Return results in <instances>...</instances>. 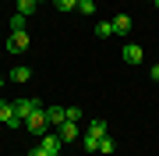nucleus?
Wrapping results in <instances>:
<instances>
[{
	"mask_svg": "<svg viewBox=\"0 0 159 156\" xmlns=\"http://www.w3.org/2000/svg\"><path fill=\"white\" fill-rule=\"evenodd\" d=\"M35 110H43V103H39L35 96H29V99H14V114L21 117V121H29Z\"/></svg>",
	"mask_w": 159,
	"mask_h": 156,
	"instance_id": "obj_4",
	"label": "nucleus"
},
{
	"mask_svg": "<svg viewBox=\"0 0 159 156\" xmlns=\"http://www.w3.org/2000/svg\"><path fill=\"white\" fill-rule=\"evenodd\" d=\"M156 7H159V4H156Z\"/></svg>",
	"mask_w": 159,
	"mask_h": 156,
	"instance_id": "obj_23",
	"label": "nucleus"
},
{
	"mask_svg": "<svg viewBox=\"0 0 159 156\" xmlns=\"http://www.w3.org/2000/svg\"><path fill=\"white\" fill-rule=\"evenodd\" d=\"M53 7H57L60 14H67V11H74V7H78V0H53Z\"/></svg>",
	"mask_w": 159,
	"mask_h": 156,
	"instance_id": "obj_16",
	"label": "nucleus"
},
{
	"mask_svg": "<svg viewBox=\"0 0 159 156\" xmlns=\"http://www.w3.org/2000/svg\"><path fill=\"white\" fill-rule=\"evenodd\" d=\"M64 110H67V121H74V124L85 117V110H81V106H64Z\"/></svg>",
	"mask_w": 159,
	"mask_h": 156,
	"instance_id": "obj_17",
	"label": "nucleus"
},
{
	"mask_svg": "<svg viewBox=\"0 0 159 156\" xmlns=\"http://www.w3.org/2000/svg\"><path fill=\"white\" fill-rule=\"evenodd\" d=\"M57 135H60V142H74V139H78V124H74V121H64L60 128H57Z\"/></svg>",
	"mask_w": 159,
	"mask_h": 156,
	"instance_id": "obj_9",
	"label": "nucleus"
},
{
	"mask_svg": "<svg viewBox=\"0 0 159 156\" xmlns=\"http://www.w3.org/2000/svg\"><path fill=\"white\" fill-rule=\"evenodd\" d=\"M29 156H50V153H46L43 145H35V149H29Z\"/></svg>",
	"mask_w": 159,
	"mask_h": 156,
	"instance_id": "obj_19",
	"label": "nucleus"
},
{
	"mask_svg": "<svg viewBox=\"0 0 159 156\" xmlns=\"http://www.w3.org/2000/svg\"><path fill=\"white\" fill-rule=\"evenodd\" d=\"M96 35L99 39H110L113 35V21H96Z\"/></svg>",
	"mask_w": 159,
	"mask_h": 156,
	"instance_id": "obj_13",
	"label": "nucleus"
},
{
	"mask_svg": "<svg viewBox=\"0 0 159 156\" xmlns=\"http://www.w3.org/2000/svg\"><path fill=\"white\" fill-rule=\"evenodd\" d=\"M0 124L14 128V131H18V128H25V121L14 114V103H11V99H0Z\"/></svg>",
	"mask_w": 159,
	"mask_h": 156,
	"instance_id": "obj_2",
	"label": "nucleus"
},
{
	"mask_svg": "<svg viewBox=\"0 0 159 156\" xmlns=\"http://www.w3.org/2000/svg\"><path fill=\"white\" fill-rule=\"evenodd\" d=\"M46 117H50V128H60L67 121V110L64 106H46Z\"/></svg>",
	"mask_w": 159,
	"mask_h": 156,
	"instance_id": "obj_10",
	"label": "nucleus"
},
{
	"mask_svg": "<svg viewBox=\"0 0 159 156\" xmlns=\"http://www.w3.org/2000/svg\"><path fill=\"white\" fill-rule=\"evenodd\" d=\"M25 128H29L32 135H39V139H43V135L50 131V117H46V106H43V110H35L29 121H25Z\"/></svg>",
	"mask_w": 159,
	"mask_h": 156,
	"instance_id": "obj_3",
	"label": "nucleus"
},
{
	"mask_svg": "<svg viewBox=\"0 0 159 156\" xmlns=\"http://www.w3.org/2000/svg\"><path fill=\"white\" fill-rule=\"evenodd\" d=\"M78 14L92 18V14H96V0H78Z\"/></svg>",
	"mask_w": 159,
	"mask_h": 156,
	"instance_id": "obj_14",
	"label": "nucleus"
},
{
	"mask_svg": "<svg viewBox=\"0 0 159 156\" xmlns=\"http://www.w3.org/2000/svg\"><path fill=\"white\" fill-rule=\"evenodd\" d=\"M102 139H106V121H102V117H92V121H89V131L81 135L85 153H99V142Z\"/></svg>",
	"mask_w": 159,
	"mask_h": 156,
	"instance_id": "obj_1",
	"label": "nucleus"
},
{
	"mask_svg": "<svg viewBox=\"0 0 159 156\" xmlns=\"http://www.w3.org/2000/svg\"><path fill=\"white\" fill-rule=\"evenodd\" d=\"M4 82H7V75H0V89H4Z\"/></svg>",
	"mask_w": 159,
	"mask_h": 156,
	"instance_id": "obj_21",
	"label": "nucleus"
},
{
	"mask_svg": "<svg viewBox=\"0 0 159 156\" xmlns=\"http://www.w3.org/2000/svg\"><path fill=\"white\" fill-rule=\"evenodd\" d=\"M127 32H131V14L120 11V14L113 18V35H127Z\"/></svg>",
	"mask_w": 159,
	"mask_h": 156,
	"instance_id": "obj_11",
	"label": "nucleus"
},
{
	"mask_svg": "<svg viewBox=\"0 0 159 156\" xmlns=\"http://www.w3.org/2000/svg\"><path fill=\"white\" fill-rule=\"evenodd\" d=\"M39 145H43V149L50 153V156H60V149H64V142H60V135H50V131H46L43 139H39Z\"/></svg>",
	"mask_w": 159,
	"mask_h": 156,
	"instance_id": "obj_7",
	"label": "nucleus"
},
{
	"mask_svg": "<svg viewBox=\"0 0 159 156\" xmlns=\"http://www.w3.org/2000/svg\"><path fill=\"white\" fill-rule=\"evenodd\" d=\"M35 11H39V0H18V14H25V18H32Z\"/></svg>",
	"mask_w": 159,
	"mask_h": 156,
	"instance_id": "obj_12",
	"label": "nucleus"
},
{
	"mask_svg": "<svg viewBox=\"0 0 159 156\" xmlns=\"http://www.w3.org/2000/svg\"><path fill=\"white\" fill-rule=\"evenodd\" d=\"M7 82H18V85H21V82H32V68H25V64H14L11 75H7Z\"/></svg>",
	"mask_w": 159,
	"mask_h": 156,
	"instance_id": "obj_8",
	"label": "nucleus"
},
{
	"mask_svg": "<svg viewBox=\"0 0 159 156\" xmlns=\"http://www.w3.org/2000/svg\"><path fill=\"white\" fill-rule=\"evenodd\" d=\"M148 4H159V0H148Z\"/></svg>",
	"mask_w": 159,
	"mask_h": 156,
	"instance_id": "obj_22",
	"label": "nucleus"
},
{
	"mask_svg": "<svg viewBox=\"0 0 159 156\" xmlns=\"http://www.w3.org/2000/svg\"><path fill=\"white\" fill-rule=\"evenodd\" d=\"M29 46H32V39H29V32H25V29L7 35V50H11V53H25Z\"/></svg>",
	"mask_w": 159,
	"mask_h": 156,
	"instance_id": "obj_6",
	"label": "nucleus"
},
{
	"mask_svg": "<svg viewBox=\"0 0 159 156\" xmlns=\"http://www.w3.org/2000/svg\"><path fill=\"white\" fill-rule=\"evenodd\" d=\"M120 57H124V64H131V68H138V64L145 60V50L138 46V43H124V46H120Z\"/></svg>",
	"mask_w": 159,
	"mask_h": 156,
	"instance_id": "obj_5",
	"label": "nucleus"
},
{
	"mask_svg": "<svg viewBox=\"0 0 159 156\" xmlns=\"http://www.w3.org/2000/svg\"><path fill=\"white\" fill-rule=\"evenodd\" d=\"M113 149H117V142H113V139H110V135H106V139L99 142V153H102V156H110Z\"/></svg>",
	"mask_w": 159,
	"mask_h": 156,
	"instance_id": "obj_18",
	"label": "nucleus"
},
{
	"mask_svg": "<svg viewBox=\"0 0 159 156\" xmlns=\"http://www.w3.org/2000/svg\"><path fill=\"white\" fill-rule=\"evenodd\" d=\"M148 78H156V82H159V64H156V68H152V71H148Z\"/></svg>",
	"mask_w": 159,
	"mask_h": 156,
	"instance_id": "obj_20",
	"label": "nucleus"
},
{
	"mask_svg": "<svg viewBox=\"0 0 159 156\" xmlns=\"http://www.w3.org/2000/svg\"><path fill=\"white\" fill-rule=\"evenodd\" d=\"M25 25H29V18H25V14H18V11H14V14H11V32H21V29H25Z\"/></svg>",
	"mask_w": 159,
	"mask_h": 156,
	"instance_id": "obj_15",
	"label": "nucleus"
}]
</instances>
